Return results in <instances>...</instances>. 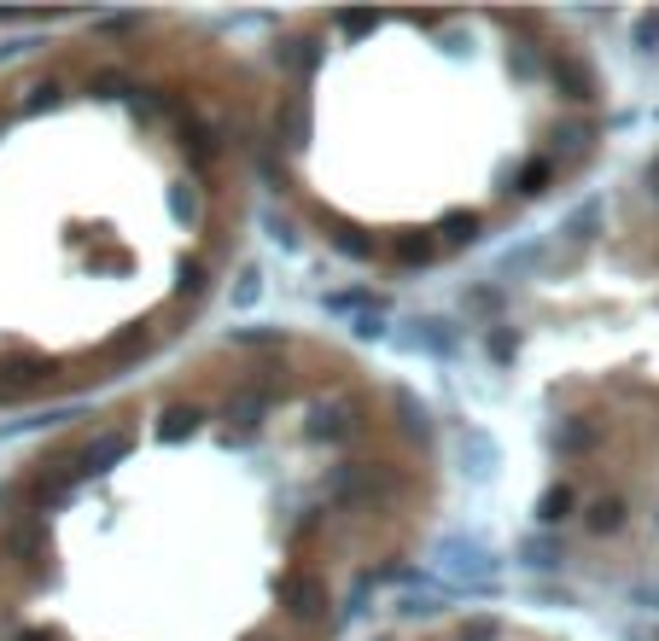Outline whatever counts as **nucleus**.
Listing matches in <instances>:
<instances>
[{"label":"nucleus","mask_w":659,"mask_h":641,"mask_svg":"<svg viewBox=\"0 0 659 641\" xmlns=\"http://www.w3.org/2000/svg\"><path fill=\"white\" fill-rule=\"evenodd\" d=\"M426 560H432V572L450 577L455 595H496L502 554H496L485 537H473V531H444V537L426 548Z\"/></svg>","instance_id":"f257e3e1"},{"label":"nucleus","mask_w":659,"mask_h":641,"mask_svg":"<svg viewBox=\"0 0 659 641\" xmlns=\"http://www.w3.org/2000/svg\"><path fill=\"white\" fill-rule=\"evenodd\" d=\"M455 461H461V473L473 478V484H490L496 467H502V443L490 438L485 426H473V420H467V426L455 432Z\"/></svg>","instance_id":"f03ea898"},{"label":"nucleus","mask_w":659,"mask_h":641,"mask_svg":"<svg viewBox=\"0 0 659 641\" xmlns=\"http://www.w3.org/2000/svg\"><path fill=\"white\" fill-rule=\"evenodd\" d=\"M415 333H403V350H415V356H432V362H455L461 356V327L444 321V315H420L409 321Z\"/></svg>","instance_id":"7ed1b4c3"},{"label":"nucleus","mask_w":659,"mask_h":641,"mask_svg":"<svg viewBox=\"0 0 659 641\" xmlns=\"http://www.w3.org/2000/svg\"><path fill=\"white\" fill-rule=\"evenodd\" d=\"M514 566L520 572H560L566 566V542L555 537V531H531V537H520L514 542Z\"/></svg>","instance_id":"20e7f679"},{"label":"nucleus","mask_w":659,"mask_h":641,"mask_svg":"<svg viewBox=\"0 0 659 641\" xmlns=\"http://www.w3.org/2000/svg\"><path fill=\"white\" fill-rule=\"evenodd\" d=\"M356 432V403L350 397H327L310 408V438L315 443H345Z\"/></svg>","instance_id":"39448f33"},{"label":"nucleus","mask_w":659,"mask_h":641,"mask_svg":"<svg viewBox=\"0 0 659 641\" xmlns=\"http://www.w3.org/2000/svg\"><path fill=\"white\" fill-rule=\"evenodd\" d=\"M129 449H135V438H129V432H100V438L82 449V467H76V473H82V478L111 473V467H117V461H123Z\"/></svg>","instance_id":"423d86ee"},{"label":"nucleus","mask_w":659,"mask_h":641,"mask_svg":"<svg viewBox=\"0 0 659 641\" xmlns=\"http://www.w3.org/2000/svg\"><path fill=\"white\" fill-rule=\"evenodd\" d=\"M549 76H555V88L566 94V100H595V70L584 65V59H572V53H560L555 65H549Z\"/></svg>","instance_id":"0eeeda50"},{"label":"nucleus","mask_w":659,"mask_h":641,"mask_svg":"<svg viewBox=\"0 0 659 641\" xmlns=\"http://www.w3.org/2000/svg\"><path fill=\"white\" fill-rule=\"evenodd\" d=\"M280 601L292 607V618H315V612L327 607V589H321L315 577L292 572V577H286V583H280Z\"/></svg>","instance_id":"6e6552de"},{"label":"nucleus","mask_w":659,"mask_h":641,"mask_svg":"<svg viewBox=\"0 0 659 641\" xmlns=\"http://www.w3.org/2000/svg\"><path fill=\"white\" fill-rule=\"evenodd\" d=\"M391 298L374 292V286H345V292H321V309L327 315H362V309H385Z\"/></svg>","instance_id":"1a4fd4ad"},{"label":"nucleus","mask_w":659,"mask_h":641,"mask_svg":"<svg viewBox=\"0 0 659 641\" xmlns=\"http://www.w3.org/2000/svg\"><path fill=\"white\" fill-rule=\"evenodd\" d=\"M595 443H601V426L584 420V414H572V420H560L555 426V449L560 455H590Z\"/></svg>","instance_id":"9d476101"},{"label":"nucleus","mask_w":659,"mask_h":641,"mask_svg":"<svg viewBox=\"0 0 659 641\" xmlns=\"http://www.w3.org/2000/svg\"><path fill=\"white\" fill-rule=\"evenodd\" d=\"M601 222H607V199L595 193V199H584L578 210H572V216H566V222H560V234L584 245V239H595V234H601Z\"/></svg>","instance_id":"9b49d317"},{"label":"nucleus","mask_w":659,"mask_h":641,"mask_svg":"<svg viewBox=\"0 0 659 641\" xmlns=\"http://www.w3.org/2000/svg\"><path fill=\"white\" fill-rule=\"evenodd\" d=\"M572 507H578V490H572V484H549V490L537 496V525H543V531H555Z\"/></svg>","instance_id":"f8f14e48"},{"label":"nucleus","mask_w":659,"mask_h":641,"mask_svg":"<svg viewBox=\"0 0 659 641\" xmlns=\"http://www.w3.org/2000/svg\"><path fill=\"white\" fill-rule=\"evenodd\" d=\"M205 426V408H164L158 414V443H181Z\"/></svg>","instance_id":"ddd939ff"},{"label":"nucleus","mask_w":659,"mask_h":641,"mask_svg":"<svg viewBox=\"0 0 659 641\" xmlns=\"http://www.w3.org/2000/svg\"><path fill=\"white\" fill-rule=\"evenodd\" d=\"M275 135L286 140V146H304V140H310V105L304 100H286L275 111Z\"/></svg>","instance_id":"4468645a"},{"label":"nucleus","mask_w":659,"mask_h":641,"mask_svg":"<svg viewBox=\"0 0 659 641\" xmlns=\"http://www.w3.org/2000/svg\"><path fill=\"white\" fill-rule=\"evenodd\" d=\"M391 403H397V420H403V432H409V438H432V408L420 403L415 391H397V397H391Z\"/></svg>","instance_id":"2eb2a0df"},{"label":"nucleus","mask_w":659,"mask_h":641,"mask_svg":"<svg viewBox=\"0 0 659 641\" xmlns=\"http://www.w3.org/2000/svg\"><path fill=\"white\" fill-rule=\"evenodd\" d=\"M257 228H263V234L275 239L280 251H298V228H292V216H286V210L263 204V210H257Z\"/></svg>","instance_id":"dca6fc26"},{"label":"nucleus","mask_w":659,"mask_h":641,"mask_svg":"<svg viewBox=\"0 0 659 641\" xmlns=\"http://www.w3.org/2000/svg\"><path fill=\"white\" fill-rule=\"evenodd\" d=\"M584 525H590L595 537H607V531H625V502H619V496H601V502L584 513Z\"/></svg>","instance_id":"f3484780"},{"label":"nucleus","mask_w":659,"mask_h":641,"mask_svg":"<svg viewBox=\"0 0 659 641\" xmlns=\"http://www.w3.org/2000/svg\"><path fill=\"white\" fill-rule=\"evenodd\" d=\"M257 298H263V269H257V263H245L240 269V280H234V286H228V304L240 309H257Z\"/></svg>","instance_id":"a211bd4d"},{"label":"nucleus","mask_w":659,"mask_h":641,"mask_svg":"<svg viewBox=\"0 0 659 641\" xmlns=\"http://www.w3.org/2000/svg\"><path fill=\"white\" fill-rule=\"evenodd\" d=\"M385 327H391V304H385V309H362V315H350V338H356V344H380Z\"/></svg>","instance_id":"6ab92c4d"},{"label":"nucleus","mask_w":659,"mask_h":641,"mask_svg":"<svg viewBox=\"0 0 659 641\" xmlns=\"http://www.w3.org/2000/svg\"><path fill=\"white\" fill-rule=\"evenodd\" d=\"M438 234L450 239V245H479V216H473V210H450V216L438 222Z\"/></svg>","instance_id":"aec40b11"},{"label":"nucleus","mask_w":659,"mask_h":641,"mask_svg":"<svg viewBox=\"0 0 659 641\" xmlns=\"http://www.w3.org/2000/svg\"><path fill=\"white\" fill-rule=\"evenodd\" d=\"M275 65H286V70L304 76V70L321 65V47H315V41H286V47H275Z\"/></svg>","instance_id":"412c9836"},{"label":"nucleus","mask_w":659,"mask_h":641,"mask_svg":"<svg viewBox=\"0 0 659 641\" xmlns=\"http://www.w3.org/2000/svg\"><path fill=\"white\" fill-rule=\"evenodd\" d=\"M537 257H543V245H537V239H520V245H508V251H502V274H514V280H520V274L537 269Z\"/></svg>","instance_id":"4be33fe9"},{"label":"nucleus","mask_w":659,"mask_h":641,"mask_svg":"<svg viewBox=\"0 0 659 641\" xmlns=\"http://www.w3.org/2000/svg\"><path fill=\"white\" fill-rule=\"evenodd\" d=\"M485 350H490V362H496V368H508V362L520 356V333H514V327H490Z\"/></svg>","instance_id":"5701e85b"},{"label":"nucleus","mask_w":659,"mask_h":641,"mask_svg":"<svg viewBox=\"0 0 659 641\" xmlns=\"http://www.w3.org/2000/svg\"><path fill=\"white\" fill-rule=\"evenodd\" d=\"M286 327H263V321H245V327H228V344H245V350H257V344H280Z\"/></svg>","instance_id":"b1692460"},{"label":"nucleus","mask_w":659,"mask_h":641,"mask_svg":"<svg viewBox=\"0 0 659 641\" xmlns=\"http://www.w3.org/2000/svg\"><path fill=\"white\" fill-rule=\"evenodd\" d=\"M549 175H555V164H549V158H531V164L520 169V181H514V187H520L525 199H537V193L549 187Z\"/></svg>","instance_id":"393cba45"},{"label":"nucleus","mask_w":659,"mask_h":641,"mask_svg":"<svg viewBox=\"0 0 659 641\" xmlns=\"http://www.w3.org/2000/svg\"><path fill=\"white\" fill-rule=\"evenodd\" d=\"M630 47H636V53H659V12H642V18L630 24Z\"/></svg>","instance_id":"a878e982"},{"label":"nucleus","mask_w":659,"mask_h":641,"mask_svg":"<svg viewBox=\"0 0 659 641\" xmlns=\"http://www.w3.org/2000/svg\"><path fill=\"white\" fill-rule=\"evenodd\" d=\"M356 484H362V467H333V478H327V496H333V502H345L350 490H356Z\"/></svg>","instance_id":"bb28decb"},{"label":"nucleus","mask_w":659,"mask_h":641,"mask_svg":"<svg viewBox=\"0 0 659 641\" xmlns=\"http://www.w3.org/2000/svg\"><path fill=\"white\" fill-rule=\"evenodd\" d=\"M391 251H397V263H432V251H438V245H432V239H397V245H391Z\"/></svg>","instance_id":"cd10ccee"},{"label":"nucleus","mask_w":659,"mask_h":641,"mask_svg":"<svg viewBox=\"0 0 659 641\" xmlns=\"http://www.w3.org/2000/svg\"><path fill=\"white\" fill-rule=\"evenodd\" d=\"M175 298H205V263H187L175 280Z\"/></svg>","instance_id":"c85d7f7f"},{"label":"nucleus","mask_w":659,"mask_h":641,"mask_svg":"<svg viewBox=\"0 0 659 641\" xmlns=\"http://www.w3.org/2000/svg\"><path fill=\"white\" fill-rule=\"evenodd\" d=\"M467 309H479V315H496V309H502V286H473V292H467Z\"/></svg>","instance_id":"c756f323"},{"label":"nucleus","mask_w":659,"mask_h":641,"mask_svg":"<svg viewBox=\"0 0 659 641\" xmlns=\"http://www.w3.org/2000/svg\"><path fill=\"white\" fill-rule=\"evenodd\" d=\"M333 245L345 251L350 263H368V257H374V239H356V234H333Z\"/></svg>","instance_id":"7c9ffc66"},{"label":"nucleus","mask_w":659,"mask_h":641,"mask_svg":"<svg viewBox=\"0 0 659 641\" xmlns=\"http://www.w3.org/2000/svg\"><path fill=\"white\" fill-rule=\"evenodd\" d=\"M496 636H502L496 618H467V624H461V641H496Z\"/></svg>","instance_id":"2f4dec72"},{"label":"nucleus","mask_w":659,"mask_h":641,"mask_svg":"<svg viewBox=\"0 0 659 641\" xmlns=\"http://www.w3.org/2000/svg\"><path fill=\"white\" fill-rule=\"evenodd\" d=\"M374 24H380V12H339V30L345 35H368Z\"/></svg>","instance_id":"473e14b6"},{"label":"nucleus","mask_w":659,"mask_h":641,"mask_svg":"<svg viewBox=\"0 0 659 641\" xmlns=\"http://www.w3.org/2000/svg\"><path fill=\"white\" fill-rule=\"evenodd\" d=\"M630 607H642V612L659 618V583H636V589H630Z\"/></svg>","instance_id":"72a5a7b5"},{"label":"nucleus","mask_w":659,"mask_h":641,"mask_svg":"<svg viewBox=\"0 0 659 641\" xmlns=\"http://www.w3.org/2000/svg\"><path fill=\"white\" fill-rule=\"evenodd\" d=\"M251 414H263V397H257V391H245V397L228 403V420H251Z\"/></svg>","instance_id":"f704fd0d"},{"label":"nucleus","mask_w":659,"mask_h":641,"mask_svg":"<svg viewBox=\"0 0 659 641\" xmlns=\"http://www.w3.org/2000/svg\"><path fill=\"white\" fill-rule=\"evenodd\" d=\"M170 210L181 216V222H199V199H193V193H181V187L170 193Z\"/></svg>","instance_id":"c9c22d12"},{"label":"nucleus","mask_w":659,"mask_h":641,"mask_svg":"<svg viewBox=\"0 0 659 641\" xmlns=\"http://www.w3.org/2000/svg\"><path fill=\"white\" fill-rule=\"evenodd\" d=\"M590 135H595V123H566V129H560V140H566L572 152H578V146H590Z\"/></svg>","instance_id":"e433bc0d"},{"label":"nucleus","mask_w":659,"mask_h":641,"mask_svg":"<svg viewBox=\"0 0 659 641\" xmlns=\"http://www.w3.org/2000/svg\"><path fill=\"white\" fill-rule=\"evenodd\" d=\"M514 70H520L525 82H531V76H537L543 65H537V53H531V47H514Z\"/></svg>","instance_id":"4c0bfd02"},{"label":"nucleus","mask_w":659,"mask_h":641,"mask_svg":"<svg viewBox=\"0 0 659 641\" xmlns=\"http://www.w3.org/2000/svg\"><path fill=\"white\" fill-rule=\"evenodd\" d=\"M59 100V88H53V82H47V88H30V111H41V105H53Z\"/></svg>","instance_id":"58836bf2"},{"label":"nucleus","mask_w":659,"mask_h":641,"mask_svg":"<svg viewBox=\"0 0 659 641\" xmlns=\"http://www.w3.org/2000/svg\"><path fill=\"white\" fill-rule=\"evenodd\" d=\"M619 641H659V630H642V624H630V630H625Z\"/></svg>","instance_id":"ea45409f"},{"label":"nucleus","mask_w":659,"mask_h":641,"mask_svg":"<svg viewBox=\"0 0 659 641\" xmlns=\"http://www.w3.org/2000/svg\"><path fill=\"white\" fill-rule=\"evenodd\" d=\"M642 175H648V193L659 199V158H648V169H642Z\"/></svg>","instance_id":"a19ab883"},{"label":"nucleus","mask_w":659,"mask_h":641,"mask_svg":"<svg viewBox=\"0 0 659 641\" xmlns=\"http://www.w3.org/2000/svg\"><path fill=\"white\" fill-rule=\"evenodd\" d=\"M18 641H53V636H47V630H24Z\"/></svg>","instance_id":"79ce46f5"},{"label":"nucleus","mask_w":659,"mask_h":641,"mask_svg":"<svg viewBox=\"0 0 659 641\" xmlns=\"http://www.w3.org/2000/svg\"><path fill=\"white\" fill-rule=\"evenodd\" d=\"M245 641H269V636H245Z\"/></svg>","instance_id":"37998d69"},{"label":"nucleus","mask_w":659,"mask_h":641,"mask_svg":"<svg viewBox=\"0 0 659 641\" xmlns=\"http://www.w3.org/2000/svg\"><path fill=\"white\" fill-rule=\"evenodd\" d=\"M654 519H659V513H654Z\"/></svg>","instance_id":"c03bdc74"}]
</instances>
